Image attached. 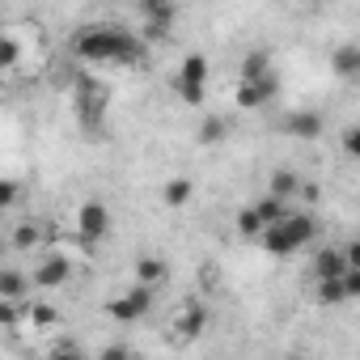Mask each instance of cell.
Wrapping results in <instances>:
<instances>
[{
	"instance_id": "1",
	"label": "cell",
	"mask_w": 360,
	"mask_h": 360,
	"mask_svg": "<svg viewBox=\"0 0 360 360\" xmlns=\"http://www.w3.org/2000/svg\"><path fill=\"white\" fill-rule=\"evenodd\" d=\"M72 51L89 64H140L144 60V43L119 26H85L72 39Z\"/></svg>"
},
{
	"instance_id": "2",
	"label": "cell",
	"mask_w": 360,
	"mask_h": 360,
	"mask_svg": "<svg viewBox=\"0 0 360 360\" xmlns=\"http://www.w3.org/2000/svg\"><path fill=\"white\" fill-rule=\"evenodd\" d=\"M318 238V221L309 217V212H284L280 221H271L255 242L267 250V255H276V259H288V255H297V250H305L309 242Z\"/></svg>"
},
{
	"instance_id": "3",
	"label": "cell",
	"mask_w": 360,
	"mask_h": 360,
	"mask_svg": "<svg viewBox=\"0 0 360 360\" xmlns=\"http://www.w3.org/2000/svg\"><path fill=\"white\" fill-rule=\"evenodd\" d=\"M153 292H157V288H148V284H140V280H136L123 297H110V301H106V314H110L115 322H123V326H127V322H136V318H144V314H148Z\"/></svg>"
},
{
	"instance_id": "4",
	"label": "cell",
	"mask_w": 360,
	"mask_h": 360,
	"mask_svg": "<svg viewBox=\"0 0 360 360\" xmlns=\"http://www.w3.org/2000/svg\"><path fill=\"white\" fill-rule=\"evenodd\" d=\"M204 85H208V56L191 51L183 60V68H178V98L191 102V106H200L204 102Z\"/></svg>"
},
{
	"instance_id": "5",
	"label": "cell",
	"mask_w": 360,
	"mask_h": 360,
	"mask_svg": "<svg viewBox=\"0 0 360 360\" xmlns=\"http://www.w3.org/2000/svg\"><path fill=\"white\" fill-rule=\"evenodd\" d=\"M276 85H280V81H276L271 72H263V77H242V85H238L233 98H238L242 110H259V106H267V102L276 98Z\"/></svg>"
},
{
	"instance_id": "6",
	"label": "cell",
	"mask_w": 360,
	"mask_h": 360,
	"mask_svg": "<svg viewBox=\"0 0 360 360\" xmlns=\"http://www.w3.org/2000/svg\"><path fill=\"white\" fill-rule=\"evenodd\" d=\"M68 280H72V259H64V255H47V259L39 263V271L30 276V284L43 288V292H56V288H64Z\"/></svg>"
},
{
	"instance_id": "7",
	"label": "cell",
	"mask_w": 360,
	"mask_h": 360,
	"mask_svg": "<svg viewBox=\"0 0 360 360\" xmlns=\"http://www.w3.org/2000/svg\"><path fill=\"white\" fill-rule=\"evenodd\" d=\"M106 229H110V212H106V204H98V200L81 204V212H77V233H81L85 242H98V238H106Z\"/></svg>"
},
{
	"instance_id": "8",
	"label": "cell",
	"mask_w": 360,
	"mask_h": 360,
	"mask_svg": "<svg viewBox=\"0 0 360 360\" xmlns=\"http://www.w3.org/2000/svg\"><path fill=\"white\" fill-rule=\"evenodd\" d=\"M292 140H318L322 136V115H314V110H292V115H284V123H280Z\"/></svg>"
},
{
	"instance_id": "9",
	"label": "cell",
	"mask_w": 360,
	"mask_h": 360,
	"mask_svg": "<svg viewBox=\"0 0 360 360\" xmlns=\"http://www.w3.org/2000/svg\"><path fill=\"white\" fill-rule=\"evenodd\" d=\"M136 280L148 284V288H157V284L169 280V263L157 259V255H140V259H136Z\"/></svg>"
},
{
	"instance_id": "10",
	"label": "cell",
	"mask_w": 360,
	"mask_h": 360,
	"mask_svg": "<svg viewBox=\"0 0 360 360\" xmlns=\"http://www.w3.org/2000/svg\"><path fill=\"white\" fill-rule=\"evenodd\" d=\"M140 9H144V18H148V30L157 34H165L169 26H174V5H169V0H140Z\"/></svg>"
},
{
	"instance_id": "11",
	"label": "cell",
	"mask_w": 360,
	"mask_h": 360,
	"mask_svg": "<svg viewBox=\"0 0 360 360\" xmlns=\"http://www.w3.org/2000/svg\"><path fill=\"white\" fill-rule=\"evenodd\" d=\"M34 284H30V276L26 271H18V267H5L0 271V297H9V301H26V292H30Z\"/></svg>"
},
{
	"instance_id": "12",
	"label": "cell",
	"mask_w": 360,
	"mask_h": 360,
	"mask_svg": "<svg viewBox=\"0 0 360 360\" xmlns=\"http://www.w3.org/2000/svg\"><path fill=\"white\" fill-rule=\"evenodd\" d=\"M174 326H178V335H183V339H195V335H204V326H208V309H204L200 301H191Z\"/></svg>"
},
{
	"instance_id": "13",
	"label": "cell",
	"mask_w": 360,
	"mask_h": 360,
	"mask_svg": "<svg viewBox=\"0 0 360 360\" xmlns=\"http://www.w3.org/2000/svg\"><path fill=\"white\" fill-rule=\"evenodd\" d=\"M297 191H301V178H297L292 169H276V174H271V183H267V195H276V200L292 204V200H297Z\"/></svg>"
},
{
	"instance_id": "14",
	"label": "cell",
	"mask_w": 360,
	"mask_h": 360,
	"mask_svg": "<svg viewBox=\"0 0 360 360\" xmlns=\"http://www.w3.org/2000/svg\"><path fill=\"white\" fill-rule=\"evenodd\" d=\"M191 195H195V183H191V178H169V183L161 187V200H165L169 208H187Z\"/></svg>"
},
{
	"instance_id": "15",
	"label": "cell",
	"mask_w": 360,
	"mask_h": 360,
	"mask_svg": "<svg viewBox=\"0 0 360 360\" xmlns=\"http://www.w3.org/2000/svg\"><path fill=\"white\" fill-rule=\"evenodd\" d=\"M347 271V263H343V250H335V246H322L318 255H314V276L322 280V276H343Z\"/></svg>"
},
{
	"instance_id": "16",
	"label": "cell",
	"mask_w": 360,
	"mask_h": 360,
	"mask_svg": "<svg viewBox=\"0 0 360 360\" xmlns=\"http://www.w3.org/2000/svg\"><path fill=\"white\" fill-rule=\"evenodd\" d=\"M330 64H335L339 77H356V72H360V47H356V43H343V47L330 56Z\"/></svg>"
},
{
	"instance_id": "17",
	"label": "cell",
	"mask_w": 360,
	"mask_h": 360,
	"mask_svg": "<svg viewBox=\"0 0 360 360\" xmlns=\"http://www.w3.org/2000/svg\"><path fill=\"white\" fill-rule=\"evenodd\" d=\"M26 322H30V326H39V330H51V326H60L64 318H60V309H56V305H30V309H26Z\"/></svg>"
},
{
	"instance_id": "18",
	"label": "cell",
	"mask_w": 360,
	"mask_h": 360,
	"mask_svg": "<svg viewBox=\"0 0 360 360\" xmlns=\"http://www.w3.org/2000/svg\"><path fill=\"white\" fill-rule=\"evenodd\" d=\"M250 208L259 212V221H263V229H267L271 221H280V217L288 212V204H284V200H276V195H263V200H259V204H250Z\"/></svg>"
},
{
	"instance_id": "19",
	"label": "cell",
	"mask_w": 360,
	"mask_h": 360,
	"mask_svg": "<svg viewBox=\"0 0 360 360\" xmlns=\"http://www.w3.org/2000/svg\"><path fill=\"white\" fill-rule=\"evenodd\" d=\"M318 301H322V305H339V301H347L339 276H322V280H318Z\"/></svg>"
},
{
	"instance_id": "20",
	"label": "cell",
	"mask_w": 360,
	"mask_h": 360,
	"mask_svg": "<svg viewBox=\"0 0 360 360\" xmlns=\"http://www.w3.org/2000/svg\"><path fill=\"white\" fill-rule=\"evenodd\" d=\"M22 322H26V301L0 297V326H22Z\"/></svg>"
},
{
	"instance_id": "21",
	"label": "cell",
	"mask_w": 360,
	"mask_h": 360,
	"mask_svg": "<svg viewBox=\"0 0 360 360\" xmlns=\"http://www.w3.org/2000/svg\"><path fill=\"white\" fill-rule=\"evenodd\" d=\"M263 72H271V56L267 51H250L242 60V77H263Z\"/></svg>"
},
{
	"instance_id": "22",
	"label": "cell",
	"mask_w": 360,
	"mask_h": 360,
	"mask_svg": "<svg viewBox=\"0 0 360 360\" xmlns=\"http://www.w3.org/2000/svg\"><path fill=\"white\" fill-rule=\"evenodd\" d=\"M225 136H229V123H225V119H204V123H200V140H204V144H221Z\"/></svg>"
},
{
	"instance_id": "23",
	"label": "cell",
	"mask_w": 360,
	"mask_h": 360,
	"mask_svg": "<svg viewBox=\"0 0 360 360\" xmlns=\"http://www.w3.org/2000/svg\"><path fill=\"white\" fill-rule=\"evenodd\" d=\"M238 233H242V238H250V242L263 233V221H259V212H255V208H242V212H238Z\"/></svg>"
},
{
	"instance_id": "24",
	"label": "cell",
	"mask_w": 360,
	"mask_h": 360,
	"mask_svg": "<svg viewBox=\"0 0 360 360\" xmlns=\"http://www.w3.org/2000/svg\"><path fill=\"white\" fill-rule=\"evenodd\" d=\"M39 242H43V229H39V225H18V229H13V246H18V250H34Z\"/></svg>"
},
{
	"instance_id": "25",
	"label": "cell",
	"mask_w": 360,
	"mask_h": 360,
	"mask_svg": "<svg viewBox=\"0 0 360 360\" xmlns=\"http://www.w3.org/2000/svg\"><path fill=\"white\" fill-rule=\"evenodd\" d=\"M18 56H22L18 39H9V34H0V68H13V64H18Z\"/></svg>"
},
{
	"instance_id": "26",
	"label": "cell",
	"mask_w": 360,
	"mask_h": 360,
	"mask_svg": "<svg viewBox=\"0 0 360 360\" xmlns=\"http://www.w3.org/2000/svg\"><path fill=\"white\" fill-rule=\"evenodd\" d=\"M18 195H22V187H18V183H9V178H0V208H13V204H18Z\"/></svg>"
},
{
	"instance_id": "27",
	"label": "cell",
	"mask_w": 360,
	"mask_h": 360,
	"mask_svg": "<svg viewBox=\"0 0 360 360\" xmlns=\"http://www.w3.org/2000/svg\"><path fill=\"white\" fill-rule=\"evenodd\" d=\"M343 153H347V157H360V127H356V123L343 131Z\"/></svg>"
},
{
	"instance_id": "28",
	"label": "cell",
	"mask_w": 360,
	"mask_h": 360,
	"mask_svg": "<svg viewBox=\"0 0 360 360\" xmlns=\"http://www.w3.org/2000/svg\"><path fill=\"white\" fill-rule=\"evenodd\" d=\"M81 347L72 343V339H60V343H51V356H77Z\"/></svg>"
},
{
	"instance_id": "29",
	"label": "cell",
	"mask_w": 360,
	"mask_h": 360,
	"mask_svg": "<svg viewBox=\"0 0 360 360\" xmlns=\"http://www.w3.org/2000/svg\"><path fill=\"white\" fill-rule=\"evenodd\" d=\"M343 263H347V267H360V246H356V242L343 246Z\"/></svg>"
}]
</instances>
